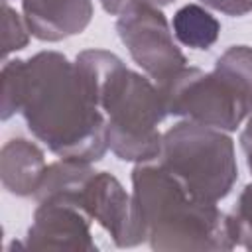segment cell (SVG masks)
I'll use <instances>...</instances> for the list:
<instances>
[{
  "label": "cell",
  "instance_id": "obj_1",
  "mask_svg": "<svg viewBox=\"0 0 252 252\" xmlns=\"http://www.w3.org/2000/svg\"><path fill=\"white\" fill-rule=\"evenodd\" d=\"M22 112L30 132L63 159L98 161L106 150V118L81 71L57 51L2 65V120Z\"/></svg>",
  "mask_w": 252,
  "mask_h": 252
},
{
  "label": "cell",
  "instance_id": "obj_2",
  "mask_svg": "<svg viewBox=\"0 0 252 252\" xmlns=\"http://www.w3.org/2000/svg\"><path fill=\"white\" fill-rule=\"evenodd\" d=\"M75 65L106 118L110 152L124 161H156L161 154L158 124L167 114L158 85L102 49L79 53Z\"/></svg>",
  "mask_w": 252,
  "mask_h": 252
},
{
  "label": "cell",
  "instance_id": "obj_3",
  "mask_svg": "<svg viewBox=\"0 0 252 252\" xmlns=\"http://www.w3.org/2000/svg\"><path fill=\"white\" fill-rule=\"evenodd\" d=\"M132 201L154 250H230V215L195 197L159 161L132 171Z\"/></svg>",
  "mask_w": 252,
  "mask_h": 252
},
{
  "label": "cell",
  "instance_id": "obj_4",
  "mask_svg": "<svg viewBox=\"0 0 252 252\" xmlns=\"http://www.w3.org/2000/svg\"><path fill=\"white\" fill-rule=\"evenodd\" d=\"M156 161L207 203L224 199L238 177L230 136L191 120L177 122L161 134V154Z\"/></svg>",
  "mask_w": 252,
  "mask_h": 252
},
{
  "label": "cell",
  "instance_id": "obj_5",
  "mask_svg": "<svg viewBox=\"0 0 252 252\" xmlns=\"http://www.w3.org/2000/svg\"><path fill=\"white\" fill-rule=\"evenodd\" d=\"M167 114L232 132L248 116L252 96L238 89L230 79L213 69L203 73L197 67H183L167 81L158 85Z\"/></svg>",
  "mask_w": 252,
  "mask_h": 252
},
{
  "label": "cell",
  "instance_id": "obj_6",
  "mask_svg": "<svg viewBox=\"0 0 252 252\" xmlns=\"http://www.w3.org/2000/svg\"><path fill=\"white\" fill-rule=\"evenodd\" d=\"M116 30L136 65L142 67L156 85H161L185 67L187 59L175 45L165 16L154 2L130 0L118 14Z\"/></svg>",
  "mask_w": 252,
  "mask_h": 252
},
{
  "label": "cell",
  "instance_id": "obj_7",
  "mask_svg": "<svg viewBox=\"0 0 252 252\" xmlns=\"http://www.w3.org/2000/svg\"><path fill=\"white\" fill-rule=\"evenodd\" d=\"M73 205L91 220H96L120 248L136 246L146 240V230L136 213L132 195L106 171H93L73 197Z\"/></svg>",
  "mask_w": 252,
  "mask_h": 252
},
{
  "label": "cell",
  "instance_id": "obj_8",
  "mask_svg": "<svg viewBox=\"0 0 252 252\" xmlns=\"http://www.w3.org/2000/svg\"><path fill=\"white\" fill-rule=\"evenodd\" d=\"M26 246L33 250L96 252L91 234V219L77 205L57 199L37 201Z\"/></svg>",
  "mask_w": 252,
  "mask_h": 252
},
{
  "label": "cell",
  "instance_id": "obj_9",
  "mask_svg": "<svg viewBox=\"0 0 252 252\" xmlns=\"http://www.w3.org/2000/svg\"><path fill=\"white\" fill-rule=\"evenodd\" d=\"M22 10L30 33L41 41L81 33L93 18L91 0H22Z\"/></svg>",
  "mask_w": 252,
  "mask_h": 252
},
{
  "label": "cell",
  "instance_id": "obj_10",
  "mask_svg": "<svg viewBox=\"0 0 252 252\" xmlns=\"http://www.w3.org/2000/svg\"><path fill=\"white\" fill-rule=\"evenodd\" d=\"M43 169H45L43 152L35 144L24 138H14L4 144L0 156V173H2V185L12 195L18 197L33 195L43 175Z\"/></svg>",
  "mask_w": 252,
  "mask_h": 252
},
{
  "label": "cell",
  "instance_id": "obj_11",
  "mask_svg": "<svg viewBox=\"0 0 252 252\" xmlns=\"http://www.w3.org/2000/svg\"><path fill=\"white\" fill-rule=\"evenodd\" d=\"M171 26L175 37L191 49H209L220 33L219 20L197 4L179 8L173 16Z\"/></svg>",
  "mask_w": 252,
  "mask_h": 252
},
{
  "label": "cell",
  "instance_id": "obj_12",
  "mask_svg": "<svg viewBox=\"0 0 252 252\" xmlns=\"http://www.w3.org/2000/svg\"><path fill=\"white\" fill-rule=\"evenodd\" d=\"M215 69L252 96V47L232 45L215 63Z\"/></svg>",
  "mask_w": 252,
  "mask_h": 252
},
{
  "label": "cell",
  "instance_id": "obj_13",
  "mask_svg": "<svg viewBox=\"0 0 252 252\" xmlns=\"http://www.w3.org/2000/svg\"><path fill=\"white\" fill-rule=\"evenodd\" d=\"M2 10H4V18H2V55L8 57V53L22 49L28 45L30 41V30L28 24L24 20V16H20L14 8H10L8 0L2 2Z\"/></svg>",
  "mask_w": 252,
  "mask_h": 252
},
{
  "label": "cell",
  "instance_id": "obj_14",
  "mask_svg": "<svg viewBox=\"0 0 252 252\" xmlns=\"http://www.w3.org/2000/svg\"><path fill=\"white\" fill-rule=\"evenodd\" d=\"M230 228L234 242L252 250V183H248L238 197L236 209L230 215Z\"/></svg>",
  "mask_w": 252,
  "mask_h": 252
},
{
  "label": "cell",
  "instance_id": "obj_15",
  "mask_svg": "<svg viewBox=\"0 0 252 252\" xmlns=\"http://www.w3.org/2000/svg\"><path fill=\"white\" fill-rule=\"evenodd\" d=\"M201 2L226 16H244L252 12V0H201Z\"/></svg>",
  "mask_w": 252,
  "mask_h": 252
},
{
  "label": "cell",
  "instance_id": "obj_16",
  "mask_svg": "<svg viewBox=\"0 0 252 252\" xmlns=\"http://www.w3.org/2000/svg\"><path fill=\"white\" fill-rule=\"evenodd\" d=\"M246 118H248V122H246V126H244L242 134H240V146H242V150H244L246 163H248V167H250V171H252V106H250V112H248Z\"/></svg>",
  "mask_w": 252,
  "mask_h": 252
},
{
  "label": "cell",
  "instance_id": "obj_17",
  "mask_svg": "<svg viewBox=\"0 0 252 252\" xmlns=\"http://www.w3.org/2000/svg\"><path fill=\"white\" fill-rule=\"evenodd\" d=\"M128 2H130V0H100L102 8H104L108 14H120L122 8H124Z\"/></svg>",
  "mask_w": 252,
  "mask_h": 252
},
{
  "label": "cell",
  "instance_id": "obj_18",
  "mask_svg": "<svg viewBox=\"0 0 252 252\" xmlns=\"http://www.w3.org/2000/svg\"><path fill=\"white\" fill-rule=\"evenodd\" d=\"M150 2H154L156 6H165V4H169V2H173V0H150Z\"/></svg>",
  "mask_w": 252,
  "mask_h": 252
}]
</instances>
